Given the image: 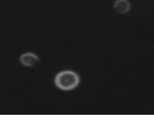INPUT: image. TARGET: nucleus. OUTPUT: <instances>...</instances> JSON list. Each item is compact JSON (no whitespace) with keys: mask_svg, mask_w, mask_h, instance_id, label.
Here are the masks:
<instances>
[{"mask_svg":"<svg viewBox=\"0 0 154 121\" xmlns=\"http://www.w3.org/2000/svg\"><path fill=\"white\" fill-rule=\"evenodd\" d=\"M80 78L73 71H63L56 76L55 84L58 88L63 90H71L78 87Z\"/></svg>","mask_w":154,"mask_h":121,"instance_id":"obj_1","label":"nucleus"},{"mask_svg":"<svg viewBox=\"0 0 154 121\" xmlns=\"http://www.w3.org/2000/svg\"><path fill=\"white\" fill-rule=\"evenodd\" d=\"M20 60L23 66H27V67H32L37 64L38 62L39 61V59L33 53H25V54H22Z\"/></svg>","mask_w":154,"mask_h":121,"instance_id":"obj_2","label":"nucleus"},{"mask_svg":"<svg viewBox=\"0 0 154 121\" xmlns=\"http://www.w3.org/2000/svg\"><path fill=\"white\" fill-rule=\"evenodd\" d=\"M114 10L117 13L123 14L129 11L131 8V5L129 0H116L114 3Z\"/></svg>","mask_w":154,"mask_h":121,"instance_id":"obj_3","label":"nucleus"}]
</instances>
